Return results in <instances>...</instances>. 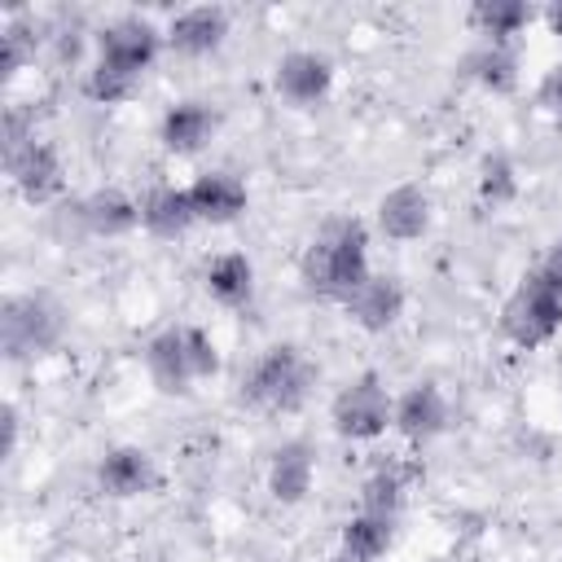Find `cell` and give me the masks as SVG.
Instances as JSON below:
<instances>
[{"mask_svg":"<svg viewBox=\"0 0 562 562\" xmlns=\"http://www.w3.org/2000/svg\"><path fill=\"white\" fill-rule=\"evenodd\" d=\"M391 417H395V400L386 395V386H382L378 373L351 378V382L334 395V404H329L334 430H338L342 439H351V443H369V439L386 435Z\"/></svg>","mask_w":562,"mask_h":562,"instance_id":"6","label":"cell"},{"mask_svg":"<svg viewBox=\"0 0 562 562\" xmlns=\"http://www.w3.org/2000/svg\"><path fill=\"white\" fill-rule=\"evenodd\" d=\"M312 386H316V364L294 342H277L246 369L241 400L259 413H299Z\"/></svg>","mask_w":562,"mask_h":562,"instance_id":"3","label":"cell"},{"mask_svg":"<svg viewBox=\"0 0 562 562\" xmlns=\"http://www.w3.org/2000/svg\"><path fill=\"white\" fill-rule=\"evenodd\" d=\"M312 479H316V457H312V448L303 439H290V443H281L272 452V461H268V492H272V501L299 505L312 492Z\"/></svg>","mask_w":562,"mask_h":562,"instance_id":"16","label":"cell"},{"mask_svg":"<svg viewBox=\"0 0 562 562\" xmlns=\"http://www.w3.org/2000/svg\"><path fill=\"white\" fill-rule=\"evenodd\" d=\"M299 272H303V285L321 299H334V303H347L369 277V228L351 215H334L321 224V233L307 241L303 259H299Z\"/></svg>","mask_w":562,"mask_h":562,"instance_id":"1","label":"cell"},{"mask_svg":"<svg viewBox=\"0 0 562 562\" xmlns=\"http://www.w3.org/2000/svg\"><path fill=\"white\" fill-rule=\"evenodd\" d=\"M536 101H540V110H544L553 123H562V61L544 70V79H540V88H536Z\"/></svg>","mask_w":562,"mask_h":562,"instance_id":"27","label":"cell"},{"mask_svg":"<svg viewBox=\"0 0 562 562\" xmlns=\"http://www.w3.org/2000/svg\"><path fill=\"white\" fill-rule=\"evenodd\" d=\"M162 44L167 40H162V31L149 18L127 13V18H114V22H105L97 31V61H105V66L140 79L154 66V57L162 53Z\"/></svg>","mask_w":562,"mask_h":562,"instance_id":"7","label":"cell"},{"mask_svg":"<svg viewBox=\"0 0 562 562\" xmlns=\"http://www.w3.org/2000/svg\"><path fill=\"white\" fill-rule=\"evenodd\" d=\"M145 369L162 395H189L193 382L220 369L215 338L198 325H167L145 342Z\"/></svg>","mask_w":562,"mask_h":562,"instance_id":"2","label":"cell"},{"mask_svg":"<svg viewBox=\"0 0 562 562\" xmlns=\"http://www.w3.org/2000/svg\"><path fill=\"white\" fill-rule=\"evenodd\" d=\"M536 272H540V277H549V281H553V285L562 290V237H558V241L549 246V255H544V259L536 263Z\"/></svg>","mask_w":562,"mask_h":562,"instance_id":"28","label":"cell"},{"mask_svg":"<svg viewBox=\"0 0 562 562\" xmlns=\"http://www.w3.org/2000/svg\"><path fill=\"white\" fill-rule=\"evenodd\" d=\"M97 483H101L105 496L132 501V496H145V492L158 483V470H154V457H149L145 448L119 443V448H110V452L97 461Z\"/></svg>","mask_w":562,"mask_h":562,"instance_id":"13","label":"cell"},{"mask_svg":"<svg viewBox=\"0 0 562 562\" xmlns=\"http://www.w3.org/2000/svg\"><path fill=\"white\" fill-rule=\"evenodd\" d=\"M75 211H79L83 228L97 233V237H123V233H132L140 224V202L127 198L123 189H97Z\"/></svg>","mask_w":562,"mask_h":562,"instance_id":"20","label":"cell"},{"mask_svg":"<svg viewBox=\"0 0 562 562\" xmlns=\"http://www.w3.org/2000/svg\"><path fill=\"white\" fill-rule=\"evenodd\" d=\"M479 193L492 206H501V202H509L518 193V171H514V162L505 154H487L483 158V167H479Z\"/></svg>","mask_w":562,"mask_h":562,"instance_id":"26","label":"cell"},{"mask_svg":"<svg viewBox=\"0 0 562 562\" xmlns=\"http://www.w3.org/2000/svg\"><path fill=\"white\" fill-rule=\"evenodd\" d=\"M4 167H9V180L18 184V193L26 198V202H53L57 193H61V158H57V149L48 145V140H40V136H31V140H22V145H13V149H4Z\"/></svg>","mask_w":562,"mask_h":562,"instance_id":"8","label":"cell"},{"mask_svg":"<svg viewBox=\"0 0 562 562\" xmlns=\"http://www.w3.org/2000/svg\"><path fill=\"white\" fill-rule=\"evenodd\" d=\"M0 334H4V351L13 360L44 356V351H53L61 342L66 316L48 294H13V299H4Z\"/></svg>","mask_w":562,"mask_h":562,"instance_id":"5","label":"cell"},{"mask_svg":"<svg viewBox=\"0 0 562 562\" xmlns=\"http://www.w3.org/2000/svg\"><path fill=\"white\" fill-rule=\"evenodd\" d=\"M224 35H228V13H224L220 4H189V9H180V13L167 22V31H162L167 48H176V53H184V57L215 53V48L224 44Z\"/></svg>","mask_w":562,"mask_h":562,"instance_id":"11","label":"cell"},{"mask_svg":"<svg viewBox=\"0 0 562 562\" xmlns=\"http://www.w3.org/2000/svg\"><path fill=\"white\" fill-rule=\"evenodd\" d=\"M404 496H408V470L400 461H378L360 483V509H369V514L400 518Z\"/></svg>","mask_w":562,"mask_h":562,"instance_id":"22","label":"cell"},{"mask_svg":"<svg viewBox=\"0 0 562 562\" xmlns=\"http://www.w3.org/2000/svg\"><path fill=\"white\" fill-rule=\"evenodd\" d=\"M470 75L483 83V88H492V92H509L514 83H518V53H514V44H501V40H483L474 53H470Z\"/></svg>","mask_w":562,"mask_h":562,"instance_id":"23","label":"cell"},{"mask_svg":"<svg viewBox=\"0 0 562 562\" xmlns=\"http://www.w3.org/2000/svg\"><path fill=\"white\" fill-rule=\"evenodd\" d=\"M202 285L220 307H246L255 299V263H250V255H241V250L211 255V263L202 272Z\"/></svg>","mask_w":562,"mask_h":562,"instance_id":"18","label":"cell"},{"mask_svg":"<svg viewBox=\"0 0 562 562\" xmlns=\"http://www.w3.org/2000/svg\"><path fill=\"white\" fill-rule=\"evenodd\" d=\"M83 92L97 105H119V101H127L136 92V79L123 75V70H114V66H105V61H92V70L83 75Z\"/></svg>","mask_w":562,"mask_h":562,"instance_id":"25","label":"cell"},{"mask_svg":"<svg viewBox=\"0 0 562 562\" xmlns=\"http://www.w3.org/2000/svg\"><path fill=\"white\" fill-rule=\"evenodd\" d=\"M347 316L360 325V329H369V334H382V329H391L400 316H404V285L395 281V277H369L347 303Z\"/></svg>","mask_w":562,"mask_h":562,"instance_id":"14","label":"cell"},{"mask_svg":"<svg viewBox=\"0 0 562 562\" xmlns=\"http://www.w3.org/2000/svg\"><path fill=\"white\" fill-rule=\"evenodd\" d=\"M391 540H395V518L360 509V514L347 518V527H342V536H338L334 562H378V558L391 549Z\"/></svg>","mask_w":562,"mask_h":562,"instance_id":"21","label":"cell"},{"mask_svg":"<svg viewBox=\"0 0 562 562\" xmlns=\"http://www.w3.org/2000/svg\"><path fill=\"white\" fill-rule=\"evenodd\" d=\"M198 224H233L246 211V184L233 171H202L189 184Z\"/></svg>","mask_w":562,"mask_h":562,"instance_id":"15","label":"cell"},{"mask_svg":"<svg viewBox=\"0 0 562 562\" xmlns=\"http://www.w3.org/2000/svg\"><path fill=\"white\" fill-rule=\"evenodd\" d=\"M391 426L413 439V443H430L448 430V395L435 382H413L408 391L395 395V417Z\"/></svg>","mask_w":562,"mask_h":562,"instance_id":"9","label":"cell"},{"mask_svg":"<svg viewBox=\"0 0 562 562\" xmlns=\"http://www.w3.org/2000/svg\"><path fill=\"white\" fill-rule=\"evenodd\" d=\"M215 110L206 101H176L162 119H158V140L171 154H198L211 136H215Z\"/></svg>","mask_w":562,"mask_h":562,"instance_id":"17","label":"cell"},{"mask_svg":"<svg viewBox=\"0 0 562 562\" xmlns=\"http://www.w3.org/2000/svg\"><path fill=\"white\" fill-rule=\"evenodd\" d=\"M272 83L290 105H316L334 83V61L316 48H294L277 61Z\"/></svg>","mask_w":562,"mask_h":562,"instance_id":"10","label":"cell"},{"mask_svg":"<svg viewBox=\"0 0 562 562\" xmlns=\"http://www.w3.org/2000/svg\"><path fill=\"white\" fill-rule=\"evenodd\" d=\"M470 22L479 26L483 40H501V44H509V40L531 22V9H527L522 0H483V4H474Z\"/></svg>","mask_w":562,"mask_h":562,"instance_id":"24","label":"cell"},{"mask_svg":"<svg viewBox=\"0 0 562 562\" xmlns=\"http://www.w3.org/2000/svg\"><path fill=\"white\" fill-rule=\"evenodd\" d=\"M544 22H549V31H553V35H562V0L544 9Z\"/></svg>","mask_w":562,"mask_h":562,"instance_id":"29","label":"cell"},{"mask_svg":"<svg viewBox=\"0 0 562 562\" xmlns=\"http://www.w3.org/2000/svg\"><path fill=\"white\" fill-rule=\"evenodd\" d=\"M378 228L391 241H417L430 228V193L422 184H395L378 198Z\"/></svg>","mask_w":562,"mask_h":562,"instance_id":"12","label":"cell"},{"mask_svg":"<svg viewBox=\"0 0 562 562\" xmlns=\"http://www.w3.org/2000/svg\"><path fill=\"white\" fill-rule=\"evenodd\" d=\"M501 329L514 347H544L558 329H562V290L540 277L536 268L514 285V294L505 299V312H501Z\"/></svg>","mask_w":562,"mask_h":562,"instance_id":"4","label":"cell"},{"mask_svg":"<svg viewBox=\"0 0 562 562\" xmlns=\"http://www.w3.org/2000/svg\"><path fill=\"white\" fill-rule=\"evenodd\" d=\"M140 224L154 233V237H180L198 224V211H193V198H189V184L176 189V184H158L140 198Z\"/></svg>","mask_w":562,"mask_h":562,"instance_id":"19","label":"cell"}]
</instances>
